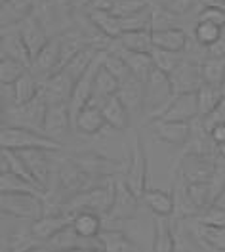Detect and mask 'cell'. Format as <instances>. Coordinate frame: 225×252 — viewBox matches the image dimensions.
I'll list each match as a JSON object with an SVG mask.
<instances>
[{
  "instance_id": "43",
  "label": "cell",
  "mask_w": 225,
  "mask_h": 252,
  "mask_svg": "<svg viewBox=\"0 0 225 252\" xmlns=\"http://www.w3.org/2000/svg\"><path fill=\"white\" fill-rule=\"evenodd\" d=\"M103 65H105V67H107V69H109L120 82L126 80L130 75H132V71H130L126 60H124L120 54H114V52H109V50H107V54H105V62H103Z\"/></svg>"
},
{
  "instance_id": "27",
  "label": "cell",
  "mask_w": 225,
  "mask_h": 252,
  "mask_svg": "<svg viewBox=\"0 0 225 252\" xmlns=\"http://www.w3.org/2000/svg\"><path fill=\"white\" fill-rule=\"evenodd\" d=\"M99 52H101V48L99 46H96V44H88L86 48H82L79 54H75V56L65 63L61 69H65V71L71 75V79L77 82V80L86 73V69L92 65V62L96 60Z\"/></svg>"
},
{
  "instance_id": "33",
  "label": "cell",
  "mask_w": 225,
  "mask_h": 252,
  "mask_svg": "<svg viewBox=\"0 0 225 252\" xmlns=\"http://www.w3.org/2000/svg\"><path fill=\"white\" fill-rule=\"evenodd\" d=\"M143 201L153 214H161V216L174 214V195L172 193H166L161 189H145Z\"/></svg>"
},
{
  "instance_id": "17",
  "label": "cell",
  "mask_w": 225,
  "mask_h": 252,
  "mask_svg": "<svg viewBox=\"0 0 225 252\" xmlns=\"http://www.w3.org/2000/svg\"><path fill=\"white\" fill-rule=\"evenodd\" d=\"M21 157L25 158L27 166L31 174L34 176V180L40 184V188L44 189V193L50 189V180H52V164H50V155L54 151L48 149H25V151H19Z\"/></svg>"
},
{
  "instance_id": "18",
  "label": "cell",
  "mask_w": 225,
  "mask_h": 252,
  "mask_svg": "<svg viewBox=\"0 0 225 252\" xmlns=\"http://www.w3.org/2000/svg\"><path fill=\"white\" fill-rule=\"evenodd\" d=\"M14 27V25H12ZM19 34H21V38L25 40V44L29 48V52H31L32 60H34V56L44 48V44L48 42V34H46V29L42 27V23L38 21V17L36 16H29L25 17L23 21H19L16 25Z\"/></svg>"
},
{
  "instance_id": "23",
  "label": "cell",
  "mask_w": 225,
  "mask_h": 252,
  "mask_svg": "<svg viewBox=\"0 0 225 252\" xmlns=\"http://www.w3.org/2000/svg\"><path fill=\"white\" fill-rule=\"evenodd\" d=\"M120 90V80L112 75L111 71L101 65L96 75V82H94V92H92V99L90 103L94 105H101L105 99H109L111 95H116Z\"/></svg>"
},
{
  "instance_id": "10",
  "label": "cell",
  "mask_w": 225,
  "mask_h": 252,
  "mask_svg": "<svg viewBox=\"0 0 225 252\" xmlns=\"http://www.w3.org/2000/svg\"><path fill=\"white\" fill-rule=\"evenodd\" d=\"M61 65V36H54L44 44V48L34 56L31 71L36 75V79H48L52 73H56Z\"/></svg>"
},
{
  "instance_id": "28",
  "label": "cell",
  "mask_w": 225,
  "mask_h": 252,
  "mask_svg": "<svg viewBox=\"0 0 225 252\" xmlns=\"http://www.w3.org/2000/svg\"><path fill=\"white\" fill-rule=\"evenodd\" d=\"M99 239L103 245V251L109 252H130L138 251V245L130 239L120 227H103L99 231Z\"/></svg>"
},
{
  "instance_id": "31",
  "label": "cell",
  "mask_w": 225,
  "mask_h": 252,
  "mask_svg": "<svg viewBox=\"0 0 225 252\" xmlns=\"http://www.w3.org/2000/svg\"><path fill=\"white\" fill-rule=\"evenodd\" d=\"M40 86L42 82L36 79V75L32 73L31 69L25 71L21 75V79L17 80L16 84H12V92H14V105H21L31 101L32 97L40 94Z\"/></svg>"
},
{
  "instance_id": "44",
  "label": "cell",
  "mask_w": 225,
  "mask_h": 252,
  "mask_svg": "<svg viewBox=\"0 0 225 252\" xmlns=\"http://www.w3.org/2000/svg\"><path fill=\"white\" fill-rule=\"evenodd\" d=\"M193 220L200 221V223H206V225H220L225 227V206L222 205H210L204 210H200Z\"/></svg>"
},
{
  "instance_id": "34",
  "label": "cell",
  "mask_w": 225,
  "mask_h": 252,
  "mask_svg": "<svg viewBox=\"0 0 225 252\" xmlns=\"http://www.w3.org/2000/svg\"><path fill=\"white\" fill-rule=\"evenodd\" d=\"M120 46L130 52H151L153 44V31L151 29H140V31H126L122 32L118 38Z\"/></svg>"
},
{
  "instance_id": "1",
  "label": "cell",
  "mask_w": 225,
  "mask_h": 252,
  "mask_svg": "<svg viewBox=\"0 0 225 252\" xmlns=\"http://www.w3.org/2000/svg\"><path fill=\"white\" fill-rule=\"evenodd\" d=\"M174 84L168 73H164L161 69H153L149 79L145 80V105L143 113L147 115V123L159 119L164 109L168 107V103L174 99Z\"/></svg>"
},
{
  "instance_id": "4",
  "label": "cell",
  "mask_w": 225,
  "mask_h": 252,
  "mask_svg": "<svg viewBox=\"0 0 225 252\" xmlns=\"http://www.w3.org/2000/svg\"><path fill=\"white\" fill-rule=\"evenodd\" d=\"M46 113H48V101L42 94L32 97L27 103L14 105L10 109L2 111V115L6 119V125L23 126V128H31L36 132H44Z\"/></svg>"
},
{
  "instance_id": "9",
  "label": "cell",
  "mask_w": 225,
  "mask_h": 252,
  "mask_svg": "<svg viewBox=\"0 0 225 252\" xmlns=\"http://www.w3.org/2000/svg\"><path fill=\"white\" fill-rule=\"evenodd\" d=\"M140 197L128 188L124 180H116V193L109 212L103 216L107 221H128L136 216Z\"/></svg>"
},
{
  "instance_id": "3",
  "label": "cell",
  "mask_w": 225,
  "mask_h": 252,
  "mask_svg": "<svg viewBox=\"0 0 225 252\" xmlns=\"http://www.w3.org/2000/svg\"><path fill=\"white\" fill-rule=\"evenodd\" d=\"M114 193H116V180H107L103 186L84 189L81 193L73 195L71 199H67L65 212L77 214L81 210H92V212L105 216L109 212V208L112 206Z\"/></svg>"
},
{
  "instance_id": "7",
  "label": "cell",
  "mask_w": 225,
  "mask_h": 252,
  "mask_svg": "<svg viewBox=\"0 0 225 252\" xmlns=\"http://www.w3.org/2000/svg\"><path fill=\"white\" fill-rule=\"evenodd\" d=\"M130 158L132 160H130V168L124 174V182L140 199H143V193L147 189V153L140 132H134V145Z\"/></svg>"
},
{
  "instance_id": "45",
  "label": "cell",
  "mask_w": 225,
  "mask_h": 252,
  "mask_svg": "<svg viewBox=\"0 0 225 252\" xmlns=\"http://www.w3.org/2000/svg\"><path fill=\"white\" fill-rule=\"evenodd\" d=\"M198 21H210L220 27H225V6L224 4H204L198 12Z\"/></svg>"
},
{
  "instance_id": "12",
  "label": "cell",
  "mask_w": 225,
  "mask_h": 252,
  "mask_svg": "<svg viewBox=\"0 0 225 252\" xmlns=\"http://www.w3.org/2000/svg\"><path fill=\"white\" fill-rule=\"evenodd\" d=\"M73 88H75V80L71 79V75L65 69H59V71L52 73L48 79L42 80L40 94L46 97L48 105L69 103L71 94H73Z\"/></svg>"
},
{
  "instance_id": "21",
  "label": "cell",
  "mask_w": 225,
  "mask_h": 252,
  "mask_svg": "<svg viewBox=\"0 0 225 252\" xmlns=\"http://www.w3.org/2000/svg\"><path fill=\"white\" fill-rule=\"evenodd\" d=\"M16 27V25H14ZM0 52H2V56H10V58H14L17 62H21L23 65H27L29 69H31L32 65V56L31 52H29V48L25 44V40L21 38V34L19 31L12 32V31H4L2 32V42H0Z\"/></svg>"
},
{
  "instance_id": "8",
  "label": "cell",
  "mask_w": 225,
  "mask_h": 252,
  "mask_svg": "<svg viewBox=\"0 0 225 252\" xmlns=\"http://www.w3.org/2000/svg\"><path fill=\"white\" fill-rule=\"evenodd\" d=\"M216 170V155H200V153H189L179 160L177 174L187 182H208Z\"/></svg>"
},
{
  "instance_id": "30",
  "label": "cell",
  "mask_w": 225,
  "mask_h": 252,
  "mask_svg": "<svg viewBox=\"0 0 225 252\" xmlns=\"http://www.w3.org/2000/svg\"><path fill=\"white\" fill-rule=\"evenodd\" d=\"M88 19L94 23L97 31H101L109 38H118L122 34L120 21L112 14L111 10H97V8H88Z\"/></svg>"
},
{
  "instance_id": "32",
  "label": "cell",
  "mask_w": 225,
  "mask_h": 252,
  "mask_svg": "<svg viewBox=\"0 0 225 252\" xmlns=\"http://www.w3.org/2000/svg\"><path fill=\"white\" fill-rule=\"evenodd\" d=\"M73 229L81 237H97L103 229V216L92 210H81L73 216Z\"/></svg>"
},
{
  "instance_id": "11",
  "label": "cell",
  "mask_w": 225,
  "mask_h": 252,
  "mask_svg": "<svg viewBox=\"0 0 225 252\" xmlns=\"http://www.w3.org/2000/svg\"><path fill=\"white\" fill-rule=\"evenodd\" d=\"M185 54V52H183ZM170 79L174 84V92L183 94V92H197L200 84L204 82L202 79V67L200 62H195L185 56V60L176 67L174 73H170Z\"/></svg>"
},
{
  "instance_id": "6",
  "label": "cell",
  "mask_w": 225,
  "mask_h": 252,
  "mask_svg": "<svg viewBox=\"0 0 225 252\" xmlns=\"http://www.w3.org/2000/svg\"><path fill=\"white\" fill-rule=\"evenodd\" d=\"M105 54H107V50H101V52L97 54L96 60L92 62V65L86 69V73L75 82L73 94H71V99H69V109H71V117H73V126H75V121H77L79 113H81V111L90 103V99H92L96 75H97V71H99V67L105 62Z\"/></svg>"
},
{
  "instance_id": "2",
  "label": "cell",
  "mask_w": 225,
  "mask_h": 252,
  "mask_svg": "<svg viewBox=\"0 0 225 252\" xmlns=\"http://www.w3.org/2000/svg\"><path fill=\"white\" fill-rule=\"evenodd\" d=\"M0 145L14 151H25V149H48V151H61L63 143L52 140L44 132H36L23 126L2 125L0 132Z\"/></svg>"
},
{
  "instance_id": "24",
  "label": "cell",
  "mask_w": 225,
  "mask_h": 252,
  "mask_svg": "<svg viewBox=\"0 0 225 252\" xmlns=\"http://www.w3.org/2000/svg\"><path fill=\"white\" fill-rule=\"evenodd\" d=\"M168 218L170 216H161V214H155V218H153V247L151 249L155 252L176 251L172 221Z\"/></svg>"
},
{
  "instance_id": "40",
  "label": "cell",
  "mask_w": 225,
  "mask_h": 252,
  "mask_svg": "<svg viewBox=\"0 0 225 252\" xmlns=\"http://www.w3.org/2000/svg\"><path fill=\"white\" fill-rule=\"evenodd\" d=\"M224 32V27L216 25V23H210V21H197L195 25V40L202 46L210 48L212 44H216L220 40Z\"/></svg>"
},
{
  "instance_id": "36",
  "label": "cell",
  "mask_w": 225,
  "mask_h": 252,
  "mask_svg": "<svg viewBox=\"0 0 225 252\" xmlns=\"http://www.w3.org/2000/svg\"><path fill=\"white\" fill-rule=\"evenodd\" d=\"M202 79L208 84L222 86L225 82V56H206L202 63Z\"/></svg>"
},
{
  "instance_id": "48",
  "label": "cell",
  "mask_w": 225,
  "mask_h": 252,
  "mask_svg": "<svg viewBox=\"0 0 225 252\" xmlns=\"http://www.w3.org/2000/svg\"><path fill=\"white\" fill-rule=\"evenodd\" d=\"M210 136H212V142L216 143V147L225 143V123L214 126V128L210 130Z\"/></svg>"
},
{
  "instance_id": "15",
  "label": "cell",
  "mask_w": 225,
  "mask_h": 252,
  "mask_svg": "<svg viewBox=\"0 0 225 252\" xmlns=\"http://www.w3.org/2000/svg\"><path fill=\"white\" fill-rule=\"evenodd\" d=\"M69 130H75L69 103L48 105L46 121H44V134L50 136L52 140H56V142L63 143L67 134H69Z\"/></svg>"
},
{
  "instance_id": "46",
  "label": "cell",
  "mask_w": 225,
  "mask_h": 252,
  "mask_svg": "<svg viewBox=\"0 0 225 252\" xmlns=\"http://www.w3.org/2000/svg\"><path fill=\"white\" fill-rule=\"evenodd\" d=\"M147 6H151L149 0H118L111 12L116 17H126L136 14V12H141Z\"/></svg>"
},
{
  "instance_id": "22",
  "label": "cell",
  "mask_w": 225,
  "mask_h": 252,
  "mask_svg": "<svg viewBox=\"0 0 225 252\" xmlns=\"http://www.w3.org/2000/svg\"><path fill=\"white\" fill-rule=\"evenodd\" d=\"M105 126H107V123H105V117L101 113V107L94 105V103H88L79 113V117L75 121V130L79 134H84V136H96Z\"/></svg>"
},
{
  "instance_id": "20",
  "label": "cell",
  "mask_w": 225,
  "mask_h": 252,
  "mask_svg": "<svg viewBox=\"0 0 225 252\" xmlns=\"http://www.w3.org/2000/svg\"><path fill=\"white\" fill-rule=\"evenodd\" d=\"M116 95L124 101L130 115L136 117V115H140L143 111L145 105V82L140 80L138 77H134V75H130L128 79L120 82V90H118Z\"/></svg>"
},
{
  "instance_id": "47",
  "label": "cell",
  "mask_w": 225,
  "mask_h": 252,
  "mask_svg": "<svg viewBox=\"0 0 225 252\" xmlns=\"http://www.w3.org/2000/svg\"><path fill=\"white\" fill-rule=\"evenodd\" d=\"M202 123H204V126H206V130H208V132L214 128V126L225 123V97L222 99V103L212 111V113H208L206 117H202Z\"/></svg>"
},
{
  "instance_id": "51",
  "label": "cell",
  "mask_w": 225,
  "mask_h": 252,
  "mask_svg": "<svg viewBox=\"0 0 225 252\" xmlns=\"http://www.w3.org/2000/svg\"><path fill=\"white\" fill-rule=\"evenodd\" d=\"M216 151H218V155H222V157H225V143H222V145H218V147H216Z\"/></svg>"
},
{
  "instance_id": "19",
  "label": "cell",
  "mask_w": 225,
  "mask_h": 252,
  "mask_svg": "<svg viewBox=\"0 0 225 252\" xmlns=\"http://www.w3.org/2000/svg\"><path fill=\"white\" fill-rule=\"evenodd\" d=\"M99 107H101V113L105 117V123H107V126L111 130H114V132H124V130L130 128L132 115H130L128 107L124 105V101L118 95H111Z\"/></svg>"
},
{
  "instance_id": "16",
  "label": "cell",
  "mask_w": 225,
  "mask_h": 252,
  "mask_svg": "<svg viewBox=\"0 0 225 252\" xmlns=\"http://www.w3.org/2000/svg\"><path fill=\"white\" fill-rule=\"evenodd\" d=\"M73 216L69 212H56V214H42L38 220L31 221V233L42 245H46L50 239L57 235L59 231H63L65 227H69L73 223Z\"/></svg>"
},
{
  "instance_id": "26",
  "label": "cell",
  "mask_w": 225,
  "mask_h": 252,
  "mask_svg": "<svg viewBox=\"0 0 225 252\" xmlns=\"http://www.w3.org/2000/svg\"><path fill=\"white\" fill-rule=\"evenodd\" d=\"M200 210L195 206V203L191 201L189 193H187V184L185 180L177 174V180L174 184V218H181V220H187V218H195Z\"/></svg>"
},
{
  "instance_id": "14",
  "label": "cell",
  "mask_w": 225,
  "mask_h": 252,
  "mask_svg": "<svg viewBox=\"0 0 225 252\" xmlns=\"http://www.w3.org/2000/svg\"><path fill=\"white\" fill-rule=\"evenodd\" d=\"M197 117H200L197 92H183V94L174 95V99L168 103V107L164 109V113L159 119L176 121V123H191Z\"/></svg>"
},
{
  "instance_id": "35",
  "label": "cell",
  "mask_w": 225,
  "mask_h": 252,
  "mask_svg": "<svg viewBox=\"0 0 225 252\" xmlns=\"http://www.w3.org/2000/svg\"><path fill=\"white\" fill-rule=\"evenodd\" d=\"M197 97H198V113H200V117H206L208 113H212L222 103L225 94L222 86H214V84H208V82H202L200 88L197 90Z\"/></svg>"
},
{
  "instance_id": "41",
  "label": "cell",
  "mask_w": 225,
  "mask_h": 252,
  "mask_svg": "<svg viewBox=\"0 0 225 252\" xmlns=\"http://www.w3.org/2000/svg\"><path fill=\"white\" fill-rule=\"evenodd\" d=\"M151 14H153V6H147L145 10L136 12V14H132V16L118 17L122 32L140 31V29H151Z\"/></svg>"
},
{
  "instance_id": "42",
  "label": "cell",
  "mask_w": 225,
  "mask_h": 252,
  "mask_svg": "<svg viewBox=\"0 0 225 252\" xmlns=\"http://www.w3.org/2000/svg\"><path fill=\"white\" fill-rule=\"evenodd\" d=\"M187 193H189L191 201H193L195 206L198 210H204L206 206L214 205L212 203V191H210L208 182H191V184H187Z\"/></svg>"
},
{
  "instance_id": "39",
  "label": "cell",
  "mask_w": 225,
  "mask_h": 252,
  "mask_svg": "<svg viewBox=\"0 0 225 252\" xmlns=\"http://www.w3.org/2000/svg\"><path fill=\"white\" fill-rule=\"evenodd\" d=\"M151 56H153L155 67L164 71V73H168V75L174 73L177 65L185 60L183 52H170V50H162V48H153Z\"/></svg>"
},
{
  "instance_id": "50",
  "label": "cell",
  "mask_w": 225,
  "mask_h": 252,
  "mask_svg": "<svg viewBox=\"0 0 225 252\" xmlns=\"http://www.w3.org/2000/svg\"><path fill=\"white\" fill-rule=\"evenodd\" d=\"M75 8H90L94 0H71Z\"/></svg>"
},
{
  "instance_id": "49",
  "label": "cell",
  "mask_w": 225,
  "mask_h": 252,
  "mask_svg": "<svg viewBox=\"0 0 225 252\" xmlns=\"http://www.w3.org/2000/svg\"><path fill=\"white\" fill-rule=\"evenodd\" d=\"M116 2H118V0H94L90 8H97V10H112Z\"/></svg>"
},
{
  "instance_id": "25",
  "label": "cell",
  "mask_w": 225,
  "mask_h": 252,
  "mask_svg": "<svg viewBox=\"0 0 225 252\" xmlns=\"http://www.w3.org/2000/svg\"><path fill=\"white\" fill-rule=\"evenodd\" d=\"M153 44L155 48L170 50V52H185V48L189 44V36L179 27L159 29V31H153Z\"/></svg>"
},
{
  "instance_id": "29",
  "label": "cell",
  "mask_w": 225,
  "mask_h": 252,
  "mask_svg": "<svg viewBox=\"0 0 225 252\" xmlns=\"http://www.w3.org/2000/svg\"><path fill=\"white\" fill-rule=\"evenodd\" d=\"M34 0H2V27H12L32 14Z\"/></svg>"
},
{
  "instance_id": "5",
  "label": "cell",
  "mask_w": 225,
  "mask_h": 252,
  "mask_svg": "<svg viewBox=\"0 0 225 252\" xmlns=\"http://www.w3.org/2000/svg\"><path fill=\"white\" fill-rule=\"evenodd\" d=\"M0 206L4 214H10L17 220H38L46 212L38 193H2Z\"/></svg>"
},
{
  "instance_id": "37",
  "label": "cell",
  "mask_w": 225,
  "mask_h": 252,
  "mask_svg": "<svg viewBox=\"0 0 225 252\" xmlns=\"http://www.w3.org/2000/svg\"><path fill=\"white\" fill-rule=\"evenodd\" d=\"M0 191L2 193H44L34 184H31L29 180H25L14 172L0 174Z\"/></svg>"
},
{
  "instance_id": "13",
  "label": "cell",
  "mask_w": 225,
  "mask_h": 252,
  "mask_svg": "<svg viewBox=\"0 0 225 252\" xmlns=\"http://www.w3.org/2000/svg\"><path fill=\"white\" fill-rule=\"evenodd\" d=\"M153 136L161 142L174 145V147H185V143L191 136V123H176V121H162L155 119L147 123Z\"/></svg>"
},
{
  "instance_id": "38",
  "label": "cell",
  "mask_w": 225,
  "mask_h": 252,
  "mask_svg": "<svg viewBox=\"0 0 225 252\" xmlns=\"http://www.w3.org/2000/svg\"><path fill=\"white\" fill-rule=\"evenodd\" d=\"M25 71H29V67L14 58H10V56L0 58V84H4V86L16 84Z\"/></svg>"
}]
</instances>
